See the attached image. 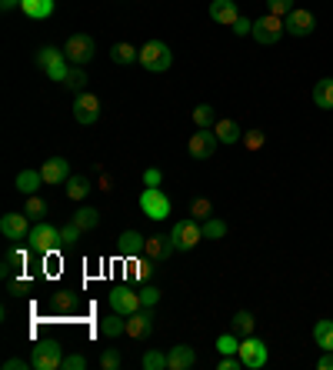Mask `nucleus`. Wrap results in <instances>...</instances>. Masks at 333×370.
I'll return each mask as SVG.
<instances>
[{
    "instance_id": "1a4fd4ad",
    "label": "nucleus",
    "mask_w": 333,
    "mask_h": 370,
    "mask_svg": "<svg viewBox=\"0 0 333 370\" xmlns=\"http://www.w3.org/2000/svg\"><path fill=\"white\" fill-rule=\"evenodd\" d=\"M283 17L277 13H264L260 21H254V40L256 44H277L280 37H283Z\"/></svg>"
},
{
    "instance_id": "2f4dec72",
    "label": "nucleus",
    "mask_w": 333,
    "mask_h": 370,
    "mask_svg": "<svg viewBox=\"0 0 333 370\" xmlns=\"http://www.w3.org/2000/svg\"><path fill=\"white\" fill-rule=\"evenodd\" d=\"M193 124H197V127H213V124H217V110H213L210 104H197V107H193Z\"/></svg>"
},
{
    "instance_id": "6e6552de",
    "label": "nucleus",
    "mask_w": 333,
    "mask_h": 370,
    "mask_svg": "<svg viewBox=\"0 0 333 370\" xmlns=\"http://www.w3.org/2000/svg\"><path fill=\"white\" fill-rule=\"evenodd\" d=\"M140 290H133V287H127V283H117L111 290V310H117V314L123 317H130L140 310Z\"/></svg>"
},
{
    "instance_id": "f257e3e1",
    "label": "nucleus",
    "mask_w": 333,
    "mask_h": 370,
    "mask_svg": "<svg viewBox=\"0 0 333 370\" xmlns=\"http://www.w3.org/2000/svg\"><path fill=\"white\" fill-rule=\"evenodd\" d=\"M140 64H144V70H150V74H164V70H170V64H174V54H170V47H166L164 40H147V44L140 47Z\"/></svg>"
},
{
    "instance_id": "0eeeda50",
    "label": "nucleus",
    "mask_w": 333,
    "mask_h": 370,
    "mask_svg": "<svg viewBox=\"0 0 333 370\" xmlns=\"http://www.w3.org/2000/svg\"><path fill=\"white\" fill-rule=\"evenodd\" d=\"M217 134H213V127H197V134H190L187 141V153L193 157V160H210L213 153H217Z\"/></svg>"
},
{
    "instance_id": "a211bd4d",
    "label": "nucleus",
    "mask_w": 333,
    "mask_h": 370,
    "mask_svg": "<svg viewBox=\"0 0 333 370\" xmlns=\"http://www.w3.org/2000/svg\"><path fill=\"white\" fill-rule=\"evenodd\" d=\"M193 364H197V354L187 344H177V347L166 354V370H190Z\"/></svg>"
},
{
    "instance_id": "2eb2a0df",
    "label": "nucleus",
    "mask_w": 333,
    "mask_h": 370,
    "mask_svg": "<svg viewBox=\"0 0 333 370\" xmlns=\"http://www.w3.org/2000/svg\"><path fill=\"white\" fill-rule=\"evenodd\" d=\"M154 334V314H150V307H140L137 314L127 317V337L130 340H147Z\"/></svg>"
},
{
    "instance_id": "a18cd8bd",
    "label": "nucleus",
    "mask_w": 333,
    "mask_h": 370,
    "mask_svg": "<svg viewBox=\"0 0 333 370\" xmlns=\"http://www.w3.org/2000/svg\"><path fill=\"white\" fill-rule=\"evenodd\" d=\"M64 370H87V357L70 354V357H64Z\"/></svg>"
},
{
    "instance_id": "6ab92c4d",
    "label": "nucleus",
    "mask_w": 333,
    "mask_h": 370,
    "mask_svg": "<svg viewBox=\"0 0 333 370\" xmlns=\"http://www.w3.org/2000/svg\"><path fill=\"white\" fill-rule=\"evenodd\" d=\"M144 244H147V237L140 230H123L120 240H117V251L123 257H137V254H144Z\"/></svg>"
},
{
    "instance_id": "49530a36",
    "label": "nucleus",
    "mask_w": 333,
    "mask_h": 370,
    "mask_svg": "<svg viewBox=\"0 0 333 370\" xmlns=\"http://www.w3.org/2000/svg\"><path fill=\"white\" fill-rule=\"evenodd\" d=\"M11 294H13V297L30 294V281H27V277H17V281H11Z\"/></svg>"
},
{
    "instance_id": "c85d7f7f",
    "label": "nucleus",
    "mask_w": 333,
    "mask_h": 370,
    "mask_svg": "<svg viewBox=\"0 0 333 370\" xmlns=\"http://www.w3.org/2000/svg\"><path fill=\"white\" fill-rule=\"evenodd\" d=\"M111 60L113 64H133V60H140V50L137 47H130V44H113L111 47Z\"/></svg>"
},
{
    "instance_id": "9d476101",
    "label": "nucleus",
    "mask_w": 333,
    "mask_h": 370,
    "mask_svg": "<svg viewBox=\"0 0 333 370\" xmlns=\"http://www.w3.org/2000/svg\"><path fill=\"white\" fill-rule=\"evenodd\" d=\"M174 237L170 234H154V237H147V244H144V257L150 263H166L170 257H174Z\"/></svg>"
},
{
    "instance_id": "20e7f679",
    "label": "nucleus",
    "mask_w": 333,
    "mask_h": 370,
    "mask_svg": "<svg viewBox=\"0 0 333 370\" xmlns=\"http://www.w3.org/2000/svg\"><path fill=\"white\" fill-rule=\"evenodd\" d=\"M170 237H174V247H177V251H193L200 240H203V224L193 217L177 220L174 230H170Z\"/></svg>"
},
{
    "instance_id": "5701e85b",
    "label": "nucleus",
    "mask_w": 333,
    "mask_h": 370,
    "mask_svg": "<svg viewBox=\"0 0 333 370\" xmlns=\"http://www.w3.org/2000/svg\"><path fill=\"white\" fill-rule=\"evenodd\" d=\"M313 104L320 110H333V77H323L313 87Z\"/></svg>"
},
{
    "instance_id": "423d86ee",
    "label": "nucleus",
    "mask_w": 333,
    "mask_h": 370,
    "mask_svg": "<svg viewBox=\"0 0 333 370\" xmlns=\"http://www.w3.org/2000/svg\"><path fill=\"white\" fill-rule=\"evenodd\" d=\"M140 210H144V217H150V220H166L170 217V197H166L160 187H144V194H140Z\"/></svg>"
},
{
    "instance_id": "dca6fc26",
    "label": "nucleus",
    "mask_w": 333,
    "mask_h": 370,
    "mask_svg": "<svg viewBox=\"0 0 333 370\" xmlns=\"http://www.w3.org/2000/svg\"><path fill=\"white\" fill-rule=\"evenodd\" d=\"M40 174H44V184H67V177H70V163L64 157H50V160L40 167Z\"/></svg>"
},
{
    "instance_id": "bb28decb",
    "label": "nucleus",
    "mask_w": 333,
    "mask_h": 370,
    "mask_svg": "<svg viewBox=\"0 0 333 370\" xmlns=\"http://www.w3.org/2000/svg\"><path fill=\"white\" fill-rule=\"evenodd\" d=\"M64 194L70 197V200H84V197L90 194V180H87V177H80V174H70V177H67Z\"/></svg>"
},
{
    "instance_id": "37998d69",
    "label": "nucleus",
    "mask_w": 333,
    "mask_h": 370,
    "mask_svg": "<svg viewBox=\"0 0 333 370\" xmlns=\"http://www.w3.org/2000/svg\"><path fill=\"white\" fill-rule=\"evenodd\" d=\"M100 367L103 370H120V350H103V357H100Z\"/></svg>"
},
{
    "instance_id": "7ed1b4c3",
    "label": "nucleus",
    "mask_w": 333,
    "mask_h": 370,
    "mask_svg": "<svg viewBox=\"0 0 333 370\" xmlns=\"http://www.w3.org/2000/svg\"><path fill=\"white\" fill-rule=\"evenodd\" d=\"M64 54L74 67H84V64L94 60V54H97V40H94L90 33H74V37L64 44Z\"/></svg>"
},
{
    "instance_id": "c9c22d12",
    "label": "nucleus",
    "mask_w": 333,
    "mask_h": 370,
    "mask_svg": "<svg viewBox=\"0 0 333 370\" xmlns=\"http://www.w3.org/2000/svg\"><path fill=\"white\" fill-rule=\"evenodd\" d=\"M23 214H27L30 220H44V214H47V200H40L37 194H30V200H27Z\"/></svg>"
},
{
    "instance_id": "9b49d317",
    "label": "nucleus",
    "mask_w": 333,
    "mask_h": 370,
    "mask_svg": "<svg viewBox=\"0 0 333 370\" xmlns=\"http://www.w3.org/2000/svg\"><path fill=\"white\" fill-rule=\"evenodd\" d=\"M74 120L84 124V127L97 124V120H100V97H97V94H90V90L77 94V100H74Z\"/></svg>"
},
{
    "instance_id": "f8f14e48",
    "label": "nucleus",
    "mask_w": 333,
    "mask_h": 370,
    "mask_svg": "<svg viewBox=\"0 0 333 370\" xmlns=\"http://www.w3.org/2000/svg\"><path fill=\"white\" fill-rule=\"evenodd\" d=\"M30 217H27V214H4V217H0V234H4V237L7 240H27L30 237Z\"/></svg>"
},
{
    "instance_id": "e433bc0d",
    "label": "nucleus",
    "mask_w": 333,
    "mask_h": 370,
    "mask_svg": "<svg viewBox=\"0 0 333 370\" xmlns=\"http://www.w3.org/2000/svg\"><path fill=\"white\" fill-rule=\"evenodd\" d=\"M144 370H166V354H160V350H147Z\"/></svg>"
},
{
    "instance_id": "4468645a",
    "label": "nucleus",
    "mask_w": 333,
    "mask_h": 370,
    "mask_svg": "<svg viewBox=\"0 0 333 370\" xmlns=\"http://www.w3.org/2000/svg\"><path fill=\"white\" fill-rule=\"evenodd\" d=\"M283 27H287V33H293V37H307V33H313V27H317V17H313V11L293 7V11L283 17Z\"/></svg>"
},
{
    "instance_id": "79ce46f5",
    "label": "nucleus",
    "mask_w": 333,
    "mask_h": 370,
    "mask_svg": "<svg viewBox=\"0 0 333 370\" xmlns=\"http://www.w3.org/2000/svg\"><path fill=\"white\" fill-rule=\"evenodd\" d=\"M264 143H266L264 131H247V134H244V147H247V151H260Z\"/></svg>"
},
{
    "instance_id": "4be33fe9",
    "label": "nucleus",
    "mask_w": 333,
    "mask_h": 370,
    "mask_svg": "<svg viewBox=\"0 0 333 370\" xmlns=\"http://www.w3.org/2000/svg\"><path fill=\"white\" fill-rule=\"evenodd\" d=\"M21 11L30 21H47L54 13V0H21Z\"/></svg>"
},
{
    "instance_id": "8fccbe9b",
    "label": "nucleus",
    "mask_w": 333,
    "mask_h": 370,
    "mask_svg": "<svg viewBox=\"0 0 333 370\" xmlns=\"http://www.w3.org/2000/svg\"><path fill=\"white\" fill-rule=\"evenodd\" d=\"M233 33H254V21H247V17H237V23H233Z\"/></svg>"
},
{
    "instance_id": "a878e982",
    "label": "nucleus",
    "mask_w": 333,
    "mask_h": 370,
    "mask_svg": "<svg viewBox=\"0 0 333 370\" xmlns=\"http://www.w3.org/2000/svg\"><path fill=\"white\" fill-rule=\"evenodd\" d=\"M44 184V174H40V170H21V174H17V190H21V194H37V187Z\"/></svg>"
},
{
    "instance_id": "f03ea898",
    "label": "nucleus",
    "mask_w": 333,
    "mask_h": 370,
    "mask_svg": "<svg viewBox=\"0 0 333 370\" xmlns=\"http://www.w3.org/2000/svg\"><path fill=\"white\" fill-rule=\"evenodd\" d=\"M27 240H30L33 251L44 254V257H47V254H57L60 247H64V240H60V230H57L54 224H44V220H37V227L30 230V237H27Z\"/></svg>"
},
{
    "instance_id": "cd10ccee",
    "label": "nucleus",
    "mask_w": 333,
    "mask_h": 370,
    "mask_svg": "<svg viewBox=\"0 0 333 370\" xmlns=\"http://www.w3.org/2000/svg\"><path fill=\"white\" fill-rule=\"evenodd\" d=\"M313 340L320 350H333V320H317L313 327Z\"/></svg>"
},
{
    "instance_id": "f3484780",
    "label": "nucleus",
    "mask_w": 333,
    "mask_h": 370,
    "mask_svg": "<svg viewBox=\"0 0 333 370\" xmlns=\"http://www.w3.org/2000/svg\"><path fill=\"white\" fill-rule=\"evenodd\" d=\"M237 17H240V11H237L233 0H210V21L223 23V27H233Z\"/></svg>"
},
{
    "instance_id": "393cba45",
    "label": "nucleus",
    "mask_w": 333,
    "mask_h": 370,
    "mask_svg": "<svg viewBox=\"0 0 333 370\" xmlns=\"http://www.w3.org/2000/svg\"><path fill=\"white\" fill-rule=\"evenodd\" d=\"M254 330H256V320L250 310H237L233 314V334L237 337H254Z\"/></svg>"
},
{
    "instance_id": "09e8293b",
    "label": "nucleus",
    "mask_w": 333,
    "mask_h": 370,
    "mask_svg": "<svg viewBox=\"0 0 333 370\" xmlns=\"http://www.w3.org/2000/svg\"><path fill=\"white\" fill-rule=\"evenodd\" d=\"M33 367L30 360H23V357H11V360H4V370H27Z\"/></svg>"
},
{
    "instance_id": "473e14b6",
    "label": "nucleus",
    "mask_w": 333,
    "mask_h": 370,
    "mask_svg": "<svg viewBox=\"0 0 333 370\" xmlns=\"http://www.w3.org/2000/svg\"><path fill=\"white\" fill-rule=\"evenodd\" d=\"M210 214H213V204L207 200V197H197V200H190V217L193 220H210Z\"/></svg>"
},
{
    "instance_id": "c03bdc74",
    "label": "nucleus",
    "mask_w": 333,
    "mask_h": 370,
    "mask_svg": "<svg viewBox=\"0 0 333 370\" xmlns=\"http://www.w3.org/2000/svg\"><path fill=\"white\" fill-rule=\"evenodd\" d=\"M54 307H57V310H74V307H77V300H74V294H70V290H60V294L54 297Z\"/></svg>"
},
{
    "instance_id": "4c0bfd02",
    "label": "nucleus",
    "mask_w": 333,
    "mask_h": 370,
    "mask_svg": "<svg viewBox=\"0 0 333 370\" xmlns=\"http://www.w3.org/2000/svg\"><path fill=\"white\" fill-rule=\"evenodd\" d=\"M217 350H220V354H237V350H240V337H237V334H220V337H217Z\"/></svg>"
},
{
    "instance_id": "ea45409f",
    "label": "nucleus",
    "mask_w": 333,
    "mask_h": 370,
    "mask_svg": "<svg viewBox=\"0 0 333 370\" xmlns=\"http://www.w3.org/2000/svg\"><path fill=\"white\" fill-rule=\"evenodd\" d=\"M140 304H144V307H157V304H160V287H154V283L140 287Z\"/></svg>"
},
{
    "instance_id": "aec40b11",
    "label": "nucleus",
    "mask_w": 333,
    "mask_h": 370,
    "mask_svg": "<svg viewBox=\"0 0 333 370\" xmlns=\"http://www.w3.org/2000/svg\"><path fill=\"white\" fill-rule=\"evenodd\" d=\"M213 134H217V141L220 143H240L244 141V131H240V124L230 117H220L213 124Z\"/></svg>"
},
{
    "instance_id": "7c9ffc66",
    "label": "nucleus",
    "mask_w": 333,
    "mask_h": 370,
    "mask_svg": "<svg viewBox=\"0 0 333 370\" xmlns=\"http://www.w3.org/2000/svg\"><path fill=\"white\" fill-rule=\"evenodd\" d=\"M74 220H77L80 230H94L100 224V210L97 207H80L77 214H74Z\"/></svg>"
},
{
    "instance_id": "b1692460",
    "label": "nucleus",
    "mask_w": 333,
    "mask_h": 370,
    "mask_svg": "<svg viewBox=\"0 0 333 370\" xmlns=\"http://www.w3.org/2000/svg\"><path fill=\"white\" fill-rule=\"evenodd\" d=\"M23 263H27V251L23 247H11V251L4 254V277L11 281L17 271H23Z\"/></svg>"
},
{
    "instance_id": "58836bf2",
    "label": "nucleus",
    "mask_w": 333,
    "mask_h": 370,
    "mask_svg": "<svg viewBox=\"0 0 333 370\" xmlns=\"http://www.w3.org/2000/svg\"><path fill=\"white\" fill-rule=\"evenodd\" d=\"M80 234H84V230L77 227V220H70L67 227H60V240H64V247H70V244H77Z\"/></svg>"
},
{
    "instance_id": "412c9836",
    "label": "nucleus",
    "mask_w": 333,
    "mask_h": 370,
    "mask_svg": "<svg viewBox=\"0 0 333 370\" xmlns=\"http://www.w3.org/2000/svg\"><path fill=\"white\" fill-rule=\"evenodd\" d=\"M100 334H103V337H111V340L123 337V334H127V317L113 310L111 317H103V320H100Z\"/></svg>"
},
{
    "instance_id": "f704fd0d",
    "label": "nucleus",
    "mask_w": 333,
    "mask_h": 370,
    "mask_svg": "<svg viewBox=\"0 0 333 370\" xmlns=\"http://www.w3.org/2000/svg\"><path fill=\"white\" fill-rule=\"evenodd\" d=\"M220 237H227V224L217 217L203 220V240H220Z\"/></svg>"
},
{
    "instance_id": "72a5a7b5",
    "label": "nucleus",
    "mask_w": 333,
    "mask_h": 370,
    "mask_svg": "<svg viewBox=\"0 0 333 370\" xmlns=\"http://www.w3.org/2000/svg\"><path fill=\"white\" fill-rule=\"evenodd\" d=\"M64 57H67L64 50H57V47H44V50L37 54V64L44 67V70H50V67H54V64H60Z\"/></svg>"
},
{
    "instance_id": "a19ab883",
    "label": "nucleus",
    "mask_w": 333,
    "mask_h": 370,
    "mask_svg": "<svg viewBox=\"0 0 333 370\" xmlns=\"http://www.w3.org/2000/svg\"><path fill=\"white\" fill-rule=\"evenodd\" d=\"M293 11V0H266V13H277V17H287Z\"/></svg>"
},
{
    "instance_id": "de8ad7c7",
    "label": "nucleus",
    "mask_w": 333,
    "mask_h": 370,
    "mask_svg": "<svg viewBox=\"0 0 333 370\" xmlns=\"http://www.w3.org/2000/svg\"><path fill=\"white\" fill-rule=\"evenodd\" d=\"M160 180H164V174L157 167H147L144 170V187H160Z\"/></svg>"
},
{
    "instance_id": "39448f33",
    "label": "nucleus",
    "mask_w": 333,
    "mask_h": 370,
    "mask_svg": "<svg viewBox=\"0 0 333 370\" xmlns=\"http://www.w3.org/2000/svg\"><path fill=\"white\" fill-rule=\"evenodd\" d=\"M30 364L33 370H57L64 367V347L57 344V340H40L30 354Z\"/></svg>"
},
{
    "instance_id": "ddd939ff",
    "label": "nucleus",
    "mask_w": 333,
    "mask_h": 370,
    "mask_svg": "<svg viewBox=\"0 0 333 370\" xmlns=\"http://www.w3.org/2000/svg\"><path fill=\"white\" fill-rule=\"evenodd\" d=\"M240 360H244V367L247 370H260L266 364V344L264 340H256V337H244L240 340Z\"/></svg>"
},
{
    "instance_id": "603ef678",
    "label": "nucleus",
    "mask_w": 333,
    "mask_h": 370,
    "mask_svg": "<svg viewBox=\"0 0 333 370\" xmlns=\"http://www.w3.org/2000/svg\"><path fill=\"white\" fill-rule=\"evenodd\" d=\"M0 7L4 11H13V7H21V0H0Z\"/></svg>"
},
{
    "instance_id": "3c124183",
    "label": "nucleus",
    "mask_w": 333,
    "mask_h": 370,
    "mask_svg": "<svg viewBox=\"0 0 333 370\" xmlns=\"http://www.w3.org/2000/svg\"><path fill=\"white\" fill-rule=\"evenodd\" d=\"M317 370H333V350H323V357L317 360Z\"/></svg>"
},
{
    "instance_id": "c756f323",
    "label": "nucleus",
    "mask_w": 333,
    "mask_h": 370,
    "mask_svg": "<svg viewBox=\"0 0 333 370\" xmlns=\"http://www.w3.org/2000/svg\"><path fill=\"white\" fill-rule=\"evenodd\" d=\"M87 80H90V77L84 74V67H74V70H70V77H67V80L60 84V87L74 90V94H84V90H87Z\"/></svg>"
}]
</instances>
